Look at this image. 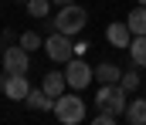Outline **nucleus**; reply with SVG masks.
I'll list each match as a JSON object with an SVG mask.
<instances>
[{"instance_id":"f257e3e1","label":"nucleus","mask_w":146,"mask_h":125,"mask_svg":"<svg viewBox=\"0 0 146 125\" xmlns=\"http://www.w3.org/2000/svg\"><path fill=\"white\" fill-rule=\"evenodd\" d=\"M88 24V10L75 0V3H65V7H58V14H54V31H61V34H82V27Z\"/></svg>"},{"instance_id":"f03ea898","label":"nucleus","mask_w":146,"mask_h":125,"mask_svg":"<svg viewBox=\"0 0 146 125\" xmlns=\"http://www.w3.org/2000/svg\"><path fill=\"white\" fill-rule=\"evenodd\" d=\"M51 112H54V118H58L61 125L85 122V101H82V95H58Z\"/></svg>"},{"instance_id":"7ed1b4c3","label":"nucleus","mask_w":146,"mask_h":125,"mask_svg":"<svg viewBox=\"0 0 146 125\" xmlns=\"http://www.w3.org/2000/svg\"><path fill=\"white\" fill-rule=\"evenodd\" d=\"M126 101H129V91H126L119 81L99 84V95H95V105H99V108H109V112H115V115H122V112H126Z\"/></svg>"},{"instance_id":"20e7f679","label":"nucleus","mask_w":146,"mask_h":125,"mask_svg":"<svg viewBox=\"0 0 146 125\" xmlns=\"http://www.w3.org/2000/svg\"><path fill=\"white\" fill-rule=\"evenodd\" d=\"M44 54L54 61V64H68L75 58V44L68 41V34H61V31H51L48 37H44Z\"/></svg>"},{"instance_id":"39448f33","label":"nucleus","mask_w":146,"mask_h":125,"mask_svg":"<svg viewBox=\"0 0 146 125\" xmlns=\"http://www.w3.org/2000/svg\"><path fill=\"white\" fill-rule=\"evenodd\" d=\"M65 78H68V88H72V91H85L88 84L95 81V71H92V64H85V61L75 54L72 61L65 64Z\"/></svg>"},{"instance_id":"423d86ee","label":"nucleus","mask_w":146,"mask_h":125,"mask_svg":"<svg viewBox=\"0 0 146 125\" xmlns=\"http://www.w3.org/2000/svg\"><path fill=\"white\" fill-rule=\"evenodd\" d=\"M0 61H3V71L7 75H27L31 71V51L27 47H3V54H0Z\"/></svg>"},{"instance_id":"0eeeda50","label":"nucleus","mask_w":146,"mask_h":125,"mask_svg":"<svg viewBox=\"0 0 146 125\" xmlns=\"http://www.w3.org/2000/svg\"><path fill=\"white\" fill-rule=\"evenodd\" d=\"M106 41H109L112 47H129V44H133V31H129V24H126V20L109 24V27H106Z\"/></svg>"},{"instance_id":"6e6552de","label":"nucleus","mask_w":146,"mask_h":125,"mask_svg":"<svg viewBox=\"0 0 146 125\" xmlns=\"http://www.w3.org/2000/svg\"><path fill=\"white\" fill-rule=\"evenodd\" d=\"M27 91H31L27 75H7V88H3V95H7L10 101H24V98H27Z\"/></svg>"},{"instance_id":"1a4fd4ad","label":"nucleus","mask_w":146,"mask_h":125,"mask_svg":"<svg viewBox=\"0 0 146 125\" xmlns=\"http://www.w3.org/2000/svg\"><path fill=\"white\" fill-rule=\"evenodd\" d=\"M24 101H27V108H31V112H51V108H54V98H51L44 88H31Z\"/></svg>"},{"instance_id":"9d476101","label":"nucleus","mask_w":146,"mask_h":125,"mask_svg":"<svg viewBox=\"0 0 146 125\" xmlns=\"http://www.w3.org/2000/svg\"><path fill=\"white\" fill-rule=\"evenodd\" d=\"M122 118L133 122V125H146V95H143V98H129V101H126Z\"/></svg>"},{"instance_id":"9b49d317","label":"nucleus","mask_w":146,"mask_h":125,"mask_svg":"<svg viewBox=\"0 0 146 125\" xmlns=\"http://www.w3.org/2000/svg\"><path fill=\"white\" fill-rule=\"evenodd\" d=\"M41 88H44L51 98L65 95V88H68V78H65V71H48V75H44V81H41Z\"/></svg>"},{"instance_id":"f8f14e48","label":"nucleus","mask_w":146,"mask_h":125,"mask_svg":"<svg viewBox=\"0 0 146 125\" xmlns=\"http://www.w3.org/2000/svg\"><path fill=\"white\" fill-rule=\"evenodd\" d=\"M92 71H95V81H99V84H109V81H119V78H122V68H119V64H112V61L95 64Z\"/></svg>"},{"instance_id":"ddd939ff","label":"nucleus","mask_w":146,"mask_h":125,"mask_svg":"<svg viewBox=\"0 0 146 125\" xmlns=\"http://www.w3.org/2000/svg\"><path fill=\"white\" fill-rule=\"evenodd\" d=\"M126 24H129V31H133V37H136V34H146V3H136V7L129 10V17H126Z\"/></svg>"},{"instance_id":"4468645a","label":"nucleus","mask_w":146,"mask_h":125,"mask_svg":"<svg viewBox=\"0 0 146 125\" xmlns=\"http://www.w3.org/2000/svg\"><path fill=\"white\" fill-rule=\"evenodd\" d=\"M126 51H129L133 64H139V68H146V34H136V37H133V44H129Z\"/></svg>"},{"instance_id":"2eb2a0df","label":"nucleus","mask_w":146,"mask_h":125,"mask_svg":"<svg viewBox=\"0 0 146 125\" xmlns=\"http://www.w3.org/2000/svg\"><path fill=\"white\" fill-rule=\"evenodd\" d=\"M17 44H21V47H27V51H31V54H34L37 47H44V37H41V34H37V31H24V34H21V37H17Z\"/></svg>"},{"instance_id":"dca6fc26","label":"nucleus","mask_w":146,"mask_h":125,"mask_svg":"<svg viewBox=\"0 0 146 125\" xmlns=\"http://www.w3.org/2000/svg\"><path fill=\"white\" fill-rule=\"evenodd\" d=\"M119 84H122V88H126V91L133 95V91L139 88V64H133L129 71H122V78H119Z\"/></svg>"},{"instance_id":"f3484780","label":"nucleus","mask_w":146,"mask_h":125,"mask_svg":"<svg viewBox=\"0 0 146 125\" xmlns=\"http://www.w3.org/2000/svg\"><path fill=\"white\" fill-rule=\"evenodd\" d=\"M48 10H51V0H27V14L37 17V20H44Z\"/></svg>"},{"instance_id":"a211bd4d","label":"nucleus","mask_w":146,"mask_h":125,"mask_svg":"<svg viewBox=\"0 0 146 125\" xmlns=\"http://www.w3.org/2000/svg\"><path fill=\"white\" fill-rule=\"evenodd\" d=\"M115 118H119L115 112H109V108H99V115H95L92 122H95V125H115Z\"/></svg>"},{"instance_id":"6ab92c4d","label":"nucleus","mask_w":146,"mask_h":125,"mask_svg":"<svg viewBox=\"0 0 146 125\" xmlns=\"http://www.w3.org/2000/svg\"><path fill=\"white\" fill-rule=\"evenodd\" d=\"M17 37H21V34H17L14 27H3V31H0V41H3V44H14Z\"/></svg>"},{"instance_id":"aec40b11","label":"nucleus","mask_w":146,"mask_h":125,"mask_svg":"<svg viewBox=\"0 0 146 125\" xmlns=\"http://www.w3.org/2000/svg\"><path fill=\"white\" fill-rule=\"evenodd\" d=\"M88 47H92L88 41H75V54H78V58H85V51H88Z\"/></svg>"},{"instance_id":"412c9836","label":"nucleus","mask_w":146,"mask_h":125,"mask_svg":"<svg viewBox=\"0 0 146 125\" xmlns=\"http://www.w3.org/2000/svg\"><path fill=\"white\" fill-rule=\"evenodd\" d=\"M54 7H65V3H75V0H51Z\"/></svg>"},{"instance_id":"4be33fe9","label":"nucleus","mask_w":146,"mask_h":125,"mask_svg":"<svg viewBox=\"0 0 146 125\" xmlns=\"http://www.w3.org/2000/svg\"><path fill=\"white\" fill-rule=\"evenodd\" d=\"M3 88H7V71L0 75V91H3Z\"/></svg>"},{"instance_id":"5701e85b","label":"nucleus","mask_w":146,"mask_h":125,"mask_svg":"<svg viewBox=\"0 0 146 125\" xmlns=\"http://www.w3.org/2000/svg\"><path fill=\"white\" fill-rule=\"evenodd\" d=\"M136 3H146V0H136Z\"/></svg>"},{"instance_id":"b1692460","label":"nucleus","mask_w":146,"mask_h":125,"mask_svg":"<svg viewBox=\"0 0 146 125\" xmlns=\"http://www.w3.org/2000/svg\"><path fill=\"white\" fill-rule=\"evenodd\" d=\"M21 3H27V0H21Z\"/></svg>"}]
</instances>
